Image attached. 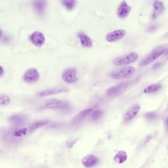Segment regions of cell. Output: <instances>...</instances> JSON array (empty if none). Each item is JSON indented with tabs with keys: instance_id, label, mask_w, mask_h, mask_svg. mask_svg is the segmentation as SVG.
I'll return each instance as SVG.
<instances>
[{
	"instance_id": "obj_1",
	"label": "cell",
	"mask_w": 168,
	"mask_h": 168,
	"mask_svg": "<svg viewBox=\"0 0 168 168\" xmlns=\"http://www.w3.org/2000/svg\"><path fill=\"white\" fill-rule=\"evenodd\" d=\"M138 55L132 52L115 59L113 64L116 66H122L135 62L138 59Z\"/></svg>"
},
{
	"instance_id": "obj_2",
	"label": "cell",
	"mask_w": 168,
	"mask_h": 168,
	"mask_svg": "<svg viewBox=\"0 0 168 168\" xmlns=\"http://www.w3.org/2000/svg\"><path fill=\"white\" fill-rule=\"evenodd\" d=\"M135 71V69L132 67H125L113 72L111 74V77L114 79L122 80L130 77L133 74Z\"/></svg>"
},
{
	"instance_id": "obj_3",
	"label": "cell",
	"mask_w": 168,
	"mask_h": 168,
	"mask_svg": "<svg viewBox=\"0 0 168 168\" xmlns=\"http://www.w3.org/2000/svg\"><path fill=\"white\" fill-rule=\"evenodd\" d=\"M77 73V69L75 68H67L62 73V80L67 83H74L78 81Z\"/></svg>"
},
{
	"instance_id": "obj_4",
	"label": "cell",
	"mask_w": 168,
	"mask_h": 168,
	"mask_svg": "<svg viewBox=\"0 0 168 168\" xmlns=\"http://www.w3.org/2000/svg\"><path fill=\"white\" fill-rule=\"evenodd\" d=\"M69 106V104L66 101L56 99L49 100L45 103L46 108L52 109H66Z\"/></svg>"
},
{
	"instance_id": "obj_5",
	"label": "cell",
	"mask_w": 168,
	"mask_h": 168,
	"mask_svg": "<svg viewBox=\"0 0 168 168\" xmlns=\"http://www.w3.org/2000/svg\"><path fill=\"white\" fill-rule=\"evenodd\" d=\"M39 77L40 74L38 70L34 68H31L26 70L24 75L23 79L26 83L31 84L37 81Z\"/></svg>"
},
{
	"instance_id": "obj_6",
	"label": "cell",
	"mask_w": 168,
	"mask_h": 168,
	"mask_svg": "<svg viewBox=\"0 0 168 168\" xmlns=\"http://www.w3.org/2000/svg\"><path fill=\"white\" fill-rule=\"evenodd\" d=\"M30 39L31 42L38 47H41L45 44V36L43 33L38 31L34 32L30 36Z\"/></svg>"
},
{
	"instance_id": "obj_7",
	"label": "cell",
	"mask_w": 168,
	"mask_h": 168,
	"mask_svg": "<svg viewBox=\"0 0 168 168\" xmlns=\"http://www.w3.org/2000/svg\"><path fill=\"white\" fill-rule=\"evenodd\" d=\"M125 35V31L124 29H118L107 34L106 37V39L109 42H114L120 40Z\"/></svg>"
},
{
	"instance_id": "obj_8",
	"label": "cell",
	"mask_w": 168,
	"mask_h": 168,
	"mask_svg": "<svg viewBox=\"0 0 168 168\" xmlns=\"http://www.w3.org/2000/svg\"><path fill=\"white\" fill-rule=\"evenodd\" d=\"M165 52V50H159L154 52L144 59L141 63V66H146L156 60Z\"/></svg>"
},
{
	"instance_id": "obj_9",
	"label": "cell",
	"mask_w": 168,
	"mask_h": 168,
	"mask_svg": "<svg viewBox=\"0 0 168 168\" xmlns=\"http://www.w3.org/2000/svg\"><path fill=\"white\" fill-rule=\"evenodd\" d=\"M69 89L66 87H56L54 88L48 89L42 91L38 93L39 96H51L56 95L57 93H62V92H67L69 91Z\"/></svg>"
},
{
	"instance_id": "obj_10",
	"label": "cell",
	"mask_w": 168,
	"mask_h": 168,
	"mask_svg": "<svg viewBox=\"0 0 168 168\" xmlns=\"http://www.w3.org/2000/svg\"><path fill=\"white\" fill-rule=\"evenodd\" d=\"M141 108V106L138 104H135L130 108L124 115V119L126 122H128L133 119L137 115Z\"/></svg>"
},
{
	"instance_id": "obj_11",
	"label": "cell",
	"mask_w": 168,
	"mask_h": 168,
	"mask_svg": "<svg viewBox=\"0 0 168 168\" xmlns=\"http://www.w3.org/2000/svg\"><path fill=\"white\" fill-rule=\"evenodd\" d=\"M98 162V158L93 155H87L82 159L83 165L86 168H90L95 166Z\"/></svg>"
},
{
	"instance_id": "obj_12",
	"label": "cell",
	"mask_w": 168,
	"mask_h": 168,
	"mask_svg": "<svg viewBox=\"0 0 168 168\" xmlns=\"http://www.w3.org/2000/svg\"><path fill=\"white\" fill-rule=\"evenodd\" d=\"M127 87V85L125 83H122L113 86L110 88L106 92V95L109 96H114L118 95L119 93Z\"/></svg>"
},
{
	"instance_id": "obj_13",
	"label": "cell",
	"mask_w": 168,
	"mask_h": 168,
	"mask_svg": "<svg viewBox=\"0 0 168 168\" xmlns=\"http://www.w3.org/2000/svg\"><path fill=\"white\" fill-rule=\"evenodd\" d=\"M131 10V7L125 2H121L118 9V15L120 18H125L127 16Z\"/></svg>"
},
{
	"instance_id": "obj_14",
	"label": "cell",
	"mask_w": 168,
	"mask_h": 168,
	"mask_svg": "<svg viewBox=\"0 0 168 168\" xmlns=\"http://www.w3.org/2000/svg\"><path fill=\"white\" fill-rule=\"evenodd\" d=\"M78 38L80 39L82 46L85 48H90L92 46V41L89 37L83 33H79L78 34Z\"/></svg>"
},
{
	"instance_id": "obj_15",
	"label": "cell",
	"mask_w": 168,
	"mask_h": 168,
	"mask_svg": "<svg viewBox=\"0 0 168 168\" xmlns=\"http://www.w3.org/2000/svg\"><path fill=\"white\" fill-rule=\"evenodd\" d=\"M33 6L38 14H43L46 8V2L45 0H35L33 3Z\"/></svg>"
},
{
	"instance_id": "obj_16",
	"label": "cell",
	"mask_w": 168,
	"mask_h": 168,
	"mask_svg": "<svg viewBox=\"0 0 168 168\" xmlns=\"http://www.w3.org/2000/svg\"><path fill=\"white\" fill-rule=\"evenodd\" d=\"M153 7H154V11L152 14V18L155 19L164 10V6L162 2L157 1L154 2Z\"/></svg>"
},
{
	"instance_id": "obj_17",
	"label": "cell",
	"mask_w": 168,
	"mask_h": 168,
	"mask_svg": "<svg viewBox=\"0 0 168 168\" xmlns=\"http://www.w3.org/2000/svg\"><path fill=\"white\" fill-rule=\"evenodd\" d=\"M93 110V108H89L82 111L74 117V119H73V122L74 123H78L82 121L83 119L86 117L87 115H88Z\"/></svg>"
},
{
	"instance_id": "obj_18",
	"label": "cell",
	"mask_w": 168,
	"mask_h": 168,
	"mask_svg": "<svg viewBox=\"0 0 168 168\" xmlns=\"http://www.w3.org/2000/svg\"><path fill=\"white\" fill-rule=\"evenodd\" d=\"M49 123V120H41L34 122L30 125L29 127L28 130L30 132H32L37 129L38 128L45 126Z\"/></svg>"
},
{
	"instance_id": "obj_19",
	"label": "cell",
	"mask_w": 168,
	"mask_h": 168,
	"mask_svg": "<svg viewBox=\"0 0 168 168\" xmlns=\"http://www.w3.org/2000/svg\"><path fill=\"white\" fill-rule=\"evenodd\" d=\"M25 117L22 115L16 114L11 115L10 118V121L13 124H20L24 123Z\"/></svg>"
},
{
	"instance_id": "obj_20",
	"label": "cell",
	"mask_w": 168,
	"mask_h": 168,
	"mask_svg": "<svg viewBox=\"0 0 168 168\" xmlns=\"http://www.w3.org/2000/svg\"><path fill=\"white\" fill-rule=\"evenodd\" d=\"M127 159V154H126V152L123 150H120L116 154L114 158V160L118 162L119 164H122L125 162Z\"/></svg>"
},
{
	"instance_id": "obj_21",
	"label": "cell",
	"mask_w": 168,
	"mask_h": 168,
	"mask_svg": "<svg viewBox=\"0 0 168 168\" xmlns=\"http://www.w3.org/2000/svg\"><path fill=\"white\" fill-rule=\"evenodd\" d=\"M161 85L158 84H153L146 88L143 90V92L146 93H153L155 92L160 89Z\"/></svg>"
},
{
	"instance_id": "obj_22",
	"label": "cell",
	"mask_w": 168,
	"mask_h": 168,
	"mask_svg": "<svg viewBox=\"0 0 168 168\" xmlns=\"http://www.w3.org/2000/svg\"><path fill=\"white\" fill-rule=\"evenodd\" d=\"M62 5L66 9L71 10L74 9L75 6V0H61Z\"/></svg>"
},
{
	"instance_id": "obj_23",
	"label": "cell",
	"mask_w": 168,
	"mask_h": 168,
	"mask_svg": "<svg viewBox=\"0 0 168 168\" xmlns=\"http://www.w3.org/2000/svg\"><path fill=\"white\" fill-rule=\"evenodd\" d=\"M10 98L7 95H3L0 96V104L1 106H6L10 103Z\"/></svg>"
},
{
	"instance_id": "obj_24",
	"label": "cell",
	"mask_w": 168,
	"mask_h": 168,
	"mask_svg": "<svg viewBox=\"0 0 168 168\" xmlns=\"http://www.w3.org/2000/svg\"><path fill=\"white\" fill-rule=\"evenodd\" d=\"M103 112L100 110H95L92 113L91 118L93 120H97L101 118L103 115Z\"/></svg>"
},
{
	"instance_id": "obj_25",
	"label": "cell",
	"mask_w": 168,
	"mask_h": 168,
	"mask_svg": "<svg viewBox=\"0 0 168 168\" xmlns=\"http://www.w3.org/2000/svg\"><path fill=\"white\" fill-rule=\"evenodd\" d=\"M27 132V129L26 128H23V129H18L15 130L14 132V135L16 137H22L26 135Z\"/></svg>"
},
{
	"instance_id": "obj_26",
	"label": "cell",
	"mask_w": 168,
	"mask_h": 168,
	"mask_svg": "<svg viewBox=\"0 0 168 168\" xmlns=\"http://www.w3.org/2000/svg\"><path fill=\"white\" fill-rule=\"evenodd\" d=\"M145 117L150 120H153L156 118V115L154 112H148L145 114Z\"/></svg>"
},
{
	"instance_id": "obj_27",
	"label": "cell",
	"mask_w": 168,
	"mask_h": 168,
	"mask_svg": "<svg viewBox=\"0 0 168 168\" xmlns=\"http://www.w3.org/2000/svg\"><path fill=\"white\" fill-rule=\"evenodd\" d=\"M77 140H78V138L77 139H74V140H71L69 141H68L67 143V147L68 148H72L74 144H75L76 142H77Z\"/></svg>"
},
{
	"instance_id": "obj_28",
	"label": "cell",
	"mask_w": 168,
	"mask_h": 168,
	"mask_svg": "<svg viewBox=\"0 0 168 168\" xmlns=\"http://www.w3.org/2000/svg\"><path fill=\"white\" fill-rule=\"evenodd\" d=\"M151 136H150V135L147 136L145 138L143 142H142V145H146V144H147V143L149 142V141L151 140Z\"/></svg>"
},
{
	"instance_id": "obj_29",
	"label": "cell",
	"mask_w": 168,
	"mask_h": 168,
	"mask_svg": "<svg viewBox=\"0 0 168 168\" xmlns=\"http://www.w3.org/2000/svg\"><path fill=\"white\" fill-rule=\"evenodd\" d=\"M155 28H156L155 26H151L150 27V28H149V31H153V30H154V29H155Z\"/></svg>"
},
{
	"instance_id": "obj_30",
	"label": "cell",
	"mask_w": 168,
	"mask_h": 168,
	"mask_svg": "<svg viewBox=\"0 0 168 168\" xmlns=\"http://www.w3.org/2000/svg\"><path fill=\"white\" fill-rule=\"evenodd\" d=\"M1 72H0V76H3V74H4V72H3V68L2 66H1Z\"/></svg>"
},
{
	"instance_id": "obj_31",
	"label": "cell",
	"mask_w": 168,
	"mask_h": 168,
	"mask_svg": "<svg viewBox=\"0 0 168 168\" xmlns=\"http://www.w3.org/2000/svg\"><path fill=\"white\" fill-rule=\"evenodd\" d=\"M165 124L167 127V129L168 130V118H167L165 120Z\"/></svg>"
},
{
	"instance_id": "obj_32",
	"label": "cell",
	"mask_w": 168,
	"mask_h": 168,
	"mask_svg": "<svg viewBox=\"0 0 168 168\" xmlns=\"http://www.w3.org/2000/svg\"><path fill=\"white\" fill-rule=\"evenodd\" d=\"M167 53H168V50L167 51Z\"/></svg>"
}]
</instances>
